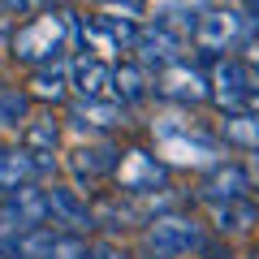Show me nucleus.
<instances>
[{
	"mask_svg": "<svg viewBox=\"0 0 259 259\" xmlns=\"http://www.w3.org/2000/svg\"><path fill=\"white\" fill-rule=\"evenodd\" d=\"M74 39H78V13H39V18L22 22L13 30L9 52H13V61L39 69V65L65 61V52H69Z\"/></svg>",
	"mask_w": 259,
	"mask_h": 259,
	"instance_id": "f257e3e1",
	"label": "nucleus"
},
{
	"mask_svg": "<svg viewBox=\"0 0 259 259\" xmlns=\"http://www.w3.org/2000/svg\"><path fill=\"white\" fill-rule=\"evenodd\" d=\"M199 246H203V229H199L194 216H182V212H160L143 229L147 259H182V255H190Z\"/></svg>",
	"mask_w": 259,
	"mask_h": 259,
	"instance_id": "f03ea898",
	"label": "nucleus"
},
{
	"mask_svg": "<svg viewBox=\"0 0 259 259\" xmlns=\"http://www.w3.org/2000/svg\"><path fill=\"white\" fill-rule=\"evenodd\" d=\"M246 39H250L246 13L242 9H216V5L207 13H199V18H194V30H190V44L203 48V52H216V56L233 52V48L246 44Z\"/></svg>",
	"mask_w": 259,
	"mask_h": 259,
	"instance_id": "7ed1b4c3",
	"label": "nucleus"
},
{
	"mask_svg": "<svg viewBox=\"0 0 259 259\" xmlns=\"http://www.w3.org/2000/svg\"><path fill=\"white\" fill-rule=\"evenodd\" d=\"M151 91H156L160 100H168V104H186V108L212 100V82H207V74H203V69H194L190 61H173V65H164V69H156Z\"/></svg>",
	"mask_w": 259,
	"mask_h": 259,
	"instance_id": "20e7f679",
	"label": "nucleus"
},
{
	"mask_svg": "<svg viewBox=\"0 0 259 259\" xmlns=\"http://www.w3.org/2000/svg\"><path fill=\"white\" fill-rule=\"evenodd\" d=\"M117 194H130V199H143V194H156L168 177V164L156 160L151 151L143 147H130L121 151V164H117Z\"/></svg>",
	"mask_w": 259,
	"mask_h": 259,
	"instance_id": "39448f33",
	"label": "nucleus"
},
{
	"mask_svg": "<svg viewBox=\"0 0 259 259\" xmlns=\"http://www.w3.org/2000/svg\"><path fill=\"white\" fill-rule=\"evenodd\" d=\"M212 104L229 117V112H246L250 108V69H246V61H238V56H221L216 61V69H212Z\"/></svg>",
	"mask_w": 259,
	"mask_h": 259,
	"instance_id": "423d86ee",
	"label": "nucleus"
},
{
	"mask_svg": "<svg viewBox=\"0 0 259 259\" xmlns=\"http://www.w3.org/2000/svg\"><path fill=\"white\" fill-rule=\"evenodd\" d=\"M134 52H139V65L151 74V69H164V65H173V61H186V35L156 18V22H147V26H139Z\"/></svg>",
	"mask_w": 259,
	"mask_h": 259,
	"instance_id": "0eeeda50",
	"label": "nucleus"
},
{
	"mask_svg": "<svg viewBox=\"0 0 259 259\" xmlns=\"http://www.w3.org/2000/svg\"><path fill=\"white\" fill-rule=\"evenodd\" d=\"M121 164V147L117 143H87V147L69 151V173L78 177V186H100L104 177H112Z\"/></svg>",
	"mask_w": 259,
	"mask_h": 259,
	"instance_id": "6e6552de",
	"label": "nucleus"
},
{
	"mask_svg": "<svg viewBox=\"0 0 259 259\" xmlns=\"http://www.w3.org/2000/svg\"><path fill=\"white\" fill-rule=\"evenodd\" d=\"M48 168H52V156H30L26 147L0 151V199L26 190V186H35Z\"/></svg>",
	"mask_w": 259,
	"mask_h": 259,
	"instance_id": "1a4fd4ad",
	"label": "nucleus"
},
{
	"mask_svg": "<svg viewBox=\"0 0 259 259\" xmlns=\"http://www.w3.org/2000/svg\"><path fill=\"white\" fill-rule=\"evenodd\" d=\"M65 121L78 130V134H108V130L125 125V104L121 100H74Z\"/></svg>",
	"mask_w": 259,
	"mask_h": 259,
	"instance_id": "9d476101",
	"label": "nucleus"
},
{
	"mask_svg": "<svg viewBox=\"0 0 259 259\" xmlns=\"http://www.w3.org/2000/svg\"><path fill=\"white\" fill-rule=\"evenodd\" d=\"M250 190H255V186H250V168H242V164H216L212 173L203 177V182H199V199H203V203H233V199H250Z\"/></svg>",
	"mask_w": 259,
	"mask_h": 259,
	"instance_id": "9b49d317",
	"label": "nucleus"
},
{
	"mask_svg": "<svg viewBox=\"0 0 259 259\" xmlns=\"http://www.w3.org/2000/svg\"><path fill=\"white\" fill-rule=\"evenodd\" d=\"M48 216L65 225L69 233H91L95 229V207L69 186H48Z\"/></svg>",
	"mask_w": 259,
	"mask_h": 259,
	"instance_id": "f8f14e48",
	"label": "nucleus"
},
{
	"mask_svg": "<svg viewBox=\"0 0 259 259\" xmlns=\"http://www.w3.org/2000/svg\"><path fill=\"white\" fill-rule=\"evenodd\" d=\"M112 78H117V65L100 61V56H74L69 61V82L82 100H112Z\"/></svg>",
	"mask_w": 259,
	"mask_h": 259,
	"instance_id": "ddd939ff",
	"label": "nucleus"
},
{
	"mask_svg": "<svg viewBox=\"0 0 259 259\" xmlns=\"http://www.w3.org/2000/svg\"><path fill=\"white\" fill-rule=\"evenodd\" d=\"M151 95V74L139 61H117V78H112V100L121 104H143Z\"/></svg>",
	"mask_w": 259,
	"mask_h": 259,
	"instance_id": "4468645a",
	"label": "nucleus"
},
{
	"mask_svg": "<svg viewBox=\"0 0 259 259\" xmlns=\"http://www.w3.org/2000/svg\"><path fill=\"white\" fill-rule=\"evenodd\" d=\"M56 143H61V121H56L52 112H39V117H30L26 125H22V147H26L30 156H52Z\"/></svg>",
	"mask_w": 259,
	"mask_h": 259,
	"instance_id": "2eb2a0df",
	"label": "nucleus"
},
{
	"mask_svg": "<svg viewBox=\"0 0 259 259\" xmlns=\"http://www.w3.org/2000/svg\"><path fill=\"white\" fill-rule=\"evenodd\" d=\"M69 65L65 61H52V65H39V69H30V91L39 95V100L48 104H61L65 95H69Z\"/></svg>",
	"mask_w": 259,
	"mask_h": 259,
	"instance_id": "dca6fc26",
	"label": "nucleus"
},
{
	"mask_svg": "<svg viewBox=\"0 0 259 259\" xmlns=\"http://www.w3.org/2000/svg\"><path fill=\"white\" fill-rule=\"evenodd\" d=\"M56 242H61V233H52L48 225H35L22 238H13L5 250H9V259H56Z\"/></svg>",
	"mask_w": 259,
	"mask_h": 259,
	"instance_id": "f3484780",
	"label": "nucleus"
},
{
	"mask_svg": "<svg viewBox=\"0 0 259 259\" xmlns=\"http://www.w3.org/2000/svg\"><path fill=\"white\" fill-rule=\"evenodd\" d=\"M259 221V203L255 199H233V203H216L212 207V225L216 233H242Z\"/></svg>",
	"mask_w": 259,
	"mask_h": 259,
	"instance_id": "a211bd4d",
	"label": "nucleus"
},
{
	"mask_svg": "<svg viewBox=\"0 0 259 259\" xmlns=\"http://www.w3.org/2000/svg\"><path fill=\"white\" fill-rule=\"evenodd\" d=\"M221 139L229 147L242 151H259V112H229L221 121Z\"/></svg>",
	"mask_w": 259,
	"mask_h": 259,
	"instance_id": "6ab92c4d",
	"label": "nucleus"
},
{
	"mask_svg": "<svg viewBox=\"0 0 259 259\" xmlns=\"http://www.w3.org/2000/svg\"><path fill=\"white\" fill-rule=\"evenodd\" d=\"M30 121V95L22 87H0V125L18 130Z\"/></svg>",
	"mask_w": 259,
	"mask_h": 259,
	"instance_id": "aec40b11",
	"label": "nucleus"
},
{
	"mask_svg": "<svg viewBox=\"0 0 259 259\" xmlns=\"http://www.w3.org/2000/svg\"><path fill=\"white\" fill-rule=\"evenodd\" d=\"M30 225L22 221V212L13 207V199H0V246H9L13 238H22Z\"/></svg>",
	"mask_w": 259,
	"mask_h": 259,
	"instance_id": "412c9836",
	"label": "nucleus"
},
{
	"mask_svg": "<svg viewBox=\"0 0 259 259\" xmlns=\"http://www.w3.org/2000/svg\"><path fill=\"white\" fill-rule=\"evenodd\" d=\"M56 259H95V250L82 242V233H61V242H56Z\"/></svg>",
	"mask_w": 259,
	"mask_h": 259,
	"instance_id": "4be33fe9",
	"label": "nucleus"
},
{
	"mask_svg": "<svg viewBox=\"0 0 259 259\" xmlns=\"http://www.w3.org/2000/svg\"><path fill=\"white\" fill-rule=\"evenodd\" d=\"M0 9H5V13H13V18H26V13L44 9V0H0Z\"/></svg>",
	"mask_w": 259,
	"mask_h": 259,
	"instance_id": "5701e85b",
	"label": "nucleus"
},
{
	"mask_svg": "<svg viewBox=\"0 0 259 259\" xmlns=\"http://www.w3.org/2000/svg\"><path fill=\"white\" fill-rule=\"evenodd\" d=\"M100 5H108V9H121L125 18H143V0H100Z\"/></svg>",
	"mask_w": 259,
	"mask_h": 259,
	"instance_id": "b1692460",
	"label": "nucleus"
},
{
	"mask_svg": "<svg viewBox=\"0 0 259 259\" xmlns=\"http://www.w3.org/2000/svg\"><path fill=\"white\" fill-rule=\"evenodd\" d=\"M199 255H203V259H233V255H229V246H216L212 238H203V246H199Z\"/></svg>",
	"mask_w": 259,
	"mask_h": 259,
	"instance_id": "393cba45",
	"label": "nucleus"
},
{
	"mask_svg": "<svg viewBox=\"0 0 259 259\" xmlns=\"http://www.w3.org/2000/svg\"><path fill=\"white\" fill-rule=\"evenodd\" d=\"M91 250H95V259H130L125 250H121V246H112V242H100V246H91Z\"/></svg>",
	"mask_w": 259,
	"mask_h": 259,
	"instance_id": "a878e982",
	"label": "nucleus"
},
{
	"mask_svg": "<svg viewBox=\"0 0 259 259\" xmlns=\"http://www.w3.org/2000/svg\"><path fill=\"white\" fill-rule=\"evenodd\" d=\"M250 186L259 190V151H255V160H250Z\"/></svg>",
	"mask_w": 259,
	"mask_h": 259,
	"instance_id": "bb28decb",
	"label": "nucleus"
},
{
	"mask_svg": "<svg viewBox=\"0 0 259 259\" xmlns=\"http://www.w3.org/2000/svg\"><path fill=\"white\" fill-rule=\"evenodd\" d=\"M246 259H259V246H255V250H250V255H246Z\"/></svg>",
	"mask_w": 259,
	"mask_h": 259,
	"instance_id": "cd10ccee",
	"label": "nucleus"
}]
</instances>
